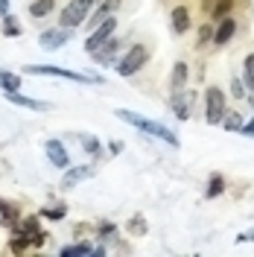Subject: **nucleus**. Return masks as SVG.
I'll return each instance as SVG.
<instances>
[{"mask_svg":"<svg viewBox=\"0 0 254 257\" xmlns=\"http://www.w3.org/2000/svg\"><path fill=\"white\" fill-rule=\"evenodd\" d=\"M30 242H32V245H35V248H41V245L47 242V234H44V231L38 228V231H35V234H32V237H30Z\"/></svg>","mask_w":254,"mask_h":257,"instance_id":"obj_32","label":"nucleus"},{"mask_svg":"<svg viewBox=\"0 0 254 257\" xmlns=\"http://www.w3.org/2000/svg\"><path fill=\"white\" fill-rule=\"evenodd\" d=\"M114 234H117V225H111V222H102V225H99V231H96V237H99V240H111Z\"/></svg>","mask_w":254,"mask_h":257,"instance_id":"obj_29","label":"nucleus"},{"mask_svg":"<svg viewBox=\"0 0 254 257\" xmlns=\"http://www.w3.org/2000/svg\"><path fill=\"white\" fill-rule=\"evenodd\" d=\"M117 47H120V41H117V38H114V41L108 38V41H105L102 47L96 50V53H91V56H94L99 64H111V62H114V53H117Z\"/></svg>","mask_w":254,"mask_h":257,"instance_id":"obj_16","label":"nucleus"},{"mask_svg":"<svg viewBox=\"0 0 254 257\" xmlns=\"http://www.w3.org/2000/svg\"><path fill=\"white\" fill-rule=\"evenodd\" d=\"M114 30H117V15L105 18L99 27H94V30H91V35L85 38V50H88V53H96V50H99L114 35Z\"/></svg>","mask_w":254,"mask_h":257,"instance_id":"obj_5","label":"nucleus"},{"mask_svg":"<svg viewBox=\"0 0 254 257\" xmlns=\"http://www.w3.org/2000/svg\"><path fill=\"white\" fill-rule=\"evenodd\" d=\"M53 9H56V0H35V3H30L32 18H47Z\"/></svg>","mask_w":254,"mask_h":257,"instance_id":"obj_18","label":"nucleus"},{"mask_svg":"<svg viewBox=\"0 0 254 257\" xmlns=\"http://www.w3.org/2000/svg\"><path fill=\"white\" fill-rule=\"evenodd\" d=\"M242 135H245V138H254V120L242 123Z\"/></svg>","mask_w":254,"mask_h":257,"instance_id":"obj_34","label":"nucleus"},{"mask_svg":"<svg viewBox=\"0 0 254 257\" xmlns=\"http://www.w3.org/2000/svg\"><path fill=\"white\" fill-rule=\"evenodd\" d=\"M94 173H96L94 167H67V173H64V178H62V190H70V187H76L79 181L91 178Z\"/></svg>","mask_w":254,"mask_h":257,"instance_id":"obj_10","label":"nucleus"},{"mask_svg":"<svg viewBox=\"0 0 254 257\" xmlns=\"http://www.w3.org/2000/svg\"><path fill=\"white\" fill-rule=\"evenodd\" d=\"M242 85L248 91H254V53H248L245 62H242Z\"/></svg>","mask_w":254,"mask_h":257,"instance_id":"obj_22","label":"nucleus"},{"mask_svg":"<svg viewBox=\"0 0 254 257\" xmlns=\"http://www.w3.org/2000/svg\"><path fill=\"white\" fill-rule=\"evenodd\" d=\"M213 3H216V0H202V9H205V15H210V9H213Z\"/></svg>","mask_w":254,"mask_h":257,"instance_id":"obj_36","label":"nucleus"},{"mask_svg":"<svg viewBox=\"0 0 254 257\" xmlns=\"http://www.w3.org/2000/svg\"><path fill=\"white\" fill-rule=\"evenodd\" d=\"M146 62H149V47H146V44H135V47L126 53V59L117 64V73L129 79V76H135L138 70H143Z\"/></svg>","mask_w":254,"mask_h":257,"instance_id":"obj_4","label":"nucleus"},{"mask_svg":"<svg viewBox=\"0 0 254 257\" xmlns=\"http://www.w3.org/2000/svg\"><path fill=\"white\" fill-rule=\"evenodd\" d=\"M234 35H237V21H234V18H222V21L216 24V30H213V44H216V47H225Z\"/></svg>","mask_w":254,"mask_h":257,"instance_id":"obj_9","label":"nucleus"},{"mask_svg":"<svg viewBox=\"0 0 254 257\" xmlns=\"http://www.w3.org/2000/svg\"><path fill=\"white\" fill-rule=\"evenodd\" d=\"M70 35H73V30H64V27H59V30L41 32L38 44H41L44 50H59L62 44H67V41H70Z\"/></svg>","mask_w":254,"mask_h":257,"instance_id":"obj_7","label":"nucleus"},{"mask_svg":"<svg viewBox=\"0 0 254 257\" xmlns=\"http://www.w3.org/2000/svg\"><path fill=\"white\" fill-rule=\"evenodd\" d=\"M237 6V0H216L213 3V9H210V18H216V21H222V18L231 15V9Z\"/></svg>","mask_w":254,"mask_h":257,"instance_id":"obj_20","label":"nucleus"},{"mask_svg":"<svg viewBox=\"0 0 254 257\" xmlns=\"http://www.w3.org/2000/svg\"><path fill=\"white\" fill-rule=\"evenodd\" d=\"M30 245H32L30 237H27V234H21V231H15V237H12V242H9V251H12V254H24Z\"/></svg>","mask_w":254,"mask_h":257,"instance_id":"obj_23","label":"nucleus"},{"mask_svg":"<svg viewBox=\"0 0 254 257\" xmlns=\"http://www.w3.org/2000/svg\"><path fill=\"white\" fill-rule=\"evenodd\" d=\"M173 111L178 120H187L190 117V94H181V91H173Z\"/></svg>","mask_w":254,"mask_h":257,"instance_id":"obj_14","label":"nucleus"},{"mask_svg":"<svg viewBox=\"0 0 254 257\" xmlns=\"http://www.w3.org/2000/svg\"><path fill=\"white\" fill-rule=\"evenodd\" d=\"M251 240H254V228H248L245 234H239L237 237V242H251Z\"/></svg>","mask_w":254,"mask_h":257,"instance_id":"obj_35","label":"nucleus"},{"mask_svg":"<svg viewBox=\"0 0 254 257\" xmlns=\"http://www.w3.org/2000/svg\"><path fill=\"white\" fill-rule=\"evenodd\" d=\"M193 21H190V9L187 6H175L173 15H170V30L173 35H184V32H190Z\"/></svg>","mask_w":254,"mask_h":257,"instance_id":"obj_8","label":"nucleus"},{"mask_svg":"<svg viewBox=\"0 0 254 257\" xmlns=\"http://www.w3.org/2000/svg\"><path fill=\"white\" fill-rule=\"evenodd\" d=\"M79 141H82V149L85 152L99 155V138H94V135H79Z\"/></svg>","mask_w":254,"mask_h":257,"instance_id":"obj_26","label":"nucleus"},{"mask_svg":"<svg viewBox=\"0 0 254 257\" xmlns=\"http://www.w3.org/2000/svg\"><path fill=\"white\" fill-rule=\"evenodd\" d=\"M47 219H53V222H62L64 216H67V205H56V208H44L41 210Z\"/></svg>","mask_w":254,"mask_h":257,"instance_id":"obj_27","label":"nucleus"},{"mask_svg":"<svg viewBox=\"0 0 254 257\" xmlns=\"http://www.w3.org/2000/svg\"><path fill=\"white\" fill-rule=\"evenodd\" d=\"M6 99L12 105H24V108H32V111H47L50 102H41V99H32V96H24L21 91H6Z\"/></svg>","mask_w":254,"mask_h":257,"instance_id":"obj_12","label":"nucleus"},{"mask_svg":"<svg viewBox=\"0 0 254 257\" xmlns=\"http://www.w3.org/2000/svg\"><path fill=\"white\" fill-rule=\"evenodd\" d=\"M44 152H47V158L53 167H59V170H67L70 167V155H67V149H64L62 141H56V138L44 141Z\"/></svg>","mask_w":254,"mask_h":257,"instance_id":"obj_6","label":"nucleus"},{"mask_svg":"<svg viewBox=\"0 0 254 257\" xmlns=\"http://www.w3.org/2000/svg\"><path fill=\"white\" fill-rule=\"evenodd\" d=\"M248 105H251V108H254V91H251V96H248Z\"/></svg>","mask_w":254,"mask_h":257,"instance_id":"obj_38","label":"nucleus"},{"mask_svg":"<svg viewBox=\"0 0 254 257\" xmlns=\"http://www.w3.org/2000/svg\"><path fill=\"white\" fill-rule=\"evenodd\" d=\"M231 96L234 99H245V85H242V79H231Z\"/></svg>","mask_w":254,"mask_h":257,"instance_id":"obj_31","label":"nucleus"},{"mask_svg":"<svg viewBox=\"0 0 254 257\" xmlns=\"http://www.w3.org/2000/svg\"><path fill=\"white\" fill-rule=\"evenodd\" d=\"M213 30H216V27H210V24H205V27L199 30V38H196V50H202L207 41H213Z\"/></svg>","mask_w":254,"mask_h":257,"instance_id":"obj_28","label":"nucleus"},{"mask_svg":"<svg viewBox=\"0 0 254 257\" xmlns=\"http://www.w3.org/2000/svg\"><path fill=\"white\" fill-rule=\"evenodd\" d=\"M108 152L111 155H120L123 152V141H108Z\"/></svg>","mask_w":254,"mask_h":257,"instance_id":"obj_33","label":"nucleus"},{"mask_svg":"<svg viewBox=\"0 0 254 257\" xmlns=\"http://www.w3.org/2000/svg\"><path fill=\"white\" fill-rule=\"evenodd\" d=\"M187 76H190V67H187V62H175L173 64V76H170L173 91H181V88L187 85Z\"/></svg>","mask_w":254,"mask_h":257,"instance_id":"obj_15","label":"nucleus"},{"mask_svg":"<svg viewBox=\"0 0 254 257\" xmlns=\"http://www.w3.org/2000/svg\"><path fill=\"white\" fill-rule=\"evenodd\" d=\"M120 3H123V0H102L99 6H94V15H91V30H94V27H99L105 18L117 15V12H120Z\"/></svg>","mask_w":254,"mask_h":257,"instance_id":"obj_11","label":"nucleus"},{"mask_svg":"<svg viewBox=\"0 0 254 257\" xmlns=\"http://www.w3.org/2000/svg\"><path fill=\"white\" fill-rule=\"evenodd\" d=\"M24 32V27L18 24V18H12V15H3V35L6 38H18Z\"/></svg>","mask_w":254,"mask_h":257,"instance_id":"obj_24","label":"nucleus"},{"mask_svg":"<svg viewBox=\"0 0 254 257\" xmlns=\"http://www.w3.org/2000/svg\"><path fill=\"white\" fill-rule=\"evenodd\" d=\"M222 193H225V178L219 176V173H213V176H210V181H207L205 196H207V199H216V196H222Z\"/></svg>","mask_w":254,"mask_h":257,"instance_id":"obj_19","label":"nucleus"},{"mask_svg":"<svg viewBox=\"0 0 254 257\" xmlns=\"http://www.w3.org/2000/svg\"><path fill=\"white\" fill-rule=\"evenodd\" d=\"M222 128H225V132H242V117H239L237 111L225 114V117H222Z\"/></svg>","mask_w":254,"mask_h":257,"instance_id":"obj_25","label":"nucleus"},{"mask_svg":"<svg viewBox=\"0 0 254 257\" xmlns=\"http://www.w3.org/2000/svg\"><path fill=\"white\" fill-rule=\"evenodd\" d=\"M225 117V91L219 85H207L205 91V120L207 126H222Z\"/></svg>","mask_w":254,"mask_h":257,"instance_id":"obj_3","label":"nucleus"},{"mask_svg":"<svg viewBox=\"0 0 254 257\" xmlns=\"http://www.w3.org/2000/svg\"><path fill=\"white\" fill-rule=\"evenodd\" d=\"M114 117L123 120V123H129V126L141 128V132H146V135H152V138H158L164 144L178 146V135H175L173 128H167L164 123H155V120H149V117H143V114H138V111H129V108H117Z\"/></svg>","mask_w":254,"mask_h":257,"instance_id":"obj_1","label":"nucleus"},{"mask_svg":"<svg viewBox=\"0 0 254 257\" xmlns=\"http://www.w3.org/2000/svg\"><path fill=\"white\" fill-rule=\"evenodd\" d=\"M129 234H146V222H143L141 216H135V219H129Z\"/></svg>","mask_w":254,"mask_h":257,"instance_id":"obj_30","label":"nucleus"},{"mask_svg":"<svg viewBox=\"0 0 254 257\" xmlns=\"http://www.w3.org/2000/svg\"><path fill=\"white\" fill-rule=\"evenodd\" d=\"M59 254L62 257H91L94 254V245L91 242H73V245H64Z\"/></svg>","mask_w":254,"mask_h":257,"instance_id":"obj_17","label":"nucleus"},{"mask_svg":"<svg viewBox=\"0 0 254 257\" xmlns=\"http://www.w3.org/2000/svg\"><path fill=\"white\" fill-rule=\"evenodd\" d=\"M0 213H3V228H12L15 231L18 222H21V208H18L15 202L0 199Z\"/></svg>","mask_w":254,"mask_h":257,"instance_id":"obj_13","label":"nucleus"},{"mask_svg":"<svg viewBox=\"0 0 254 257\" xmlns=\"http://www.w3.org/2000/svg\"><path fill=\"white\" fill-rule=\"evenodd\" d=\"M24 73H32V76H59V79H70V82H79V85H88V82H96L102 85L105 76H85V73H76V70H67V67H56V64H27Z\"/></svg>","mask_w":254,"mask_h":257,"instance_id":"obj_2","label":"nucleus"},{"mask_svg":"<svg viewBox=\"0 0 254 257\" xmlns=\"http://www.w3.org/2000/svg\"><path fill=\"white\" fill-rule=\"evenodd\" d=\"M0 88L3 91H21V76L12 70H0Z\"/></svg>","mask_w":254,"mask_h":257,"instance_id":"obj_21","label":"nucleus"},{"mask_svg":"<svg viewBox=\"0 0 254 257\" xmlns=\"http://www.w3.org/2000/svg\"><path fill=\"white\" fill-rule=\"evenodd\" d=\"M9 15V0H0V18Z\"/></svg>","mask_w":254,"mask_h":257,"instance_id":"obj_37","label":"nucleus"}]
</instances>
